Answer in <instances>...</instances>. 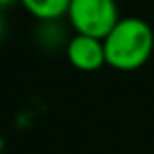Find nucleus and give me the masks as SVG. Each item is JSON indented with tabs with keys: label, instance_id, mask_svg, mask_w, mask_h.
Wrapping results in <instances>:
<instances>
[{
	"label": "nucleus",
	"instance_id": "nucleus-1",
	"mask_svg": "<svg viewBox=\"0 0 154 154\" xmlns=\"http://www.w3.org/2000/svg\"><path fill=\"white\" fill-rule=\"evenodd\" d=\"M105 64L121 72L144 66L154 51V31L140 18H121L103 39Z\"/></svg>",
	"mask_w": 154,
	"mask_h": 154
},
{
	"label": "nucleus",
	"instance_id": "nucleus-2",
	"mask_svg": "<svg viewBox=\"0 0 154 154\" xmlns=\"http://www.w3.org/2000/svg\"><path fill=\"white\" fill-rule=\"evenodd\" d=\"M66 18L76 33L105 39L119 22L115 0H70Z\"/></svg>",
	"mask_w": 154,
	"mask_h": 154
},
{
	"label": "nucleus",
	"instance_id": "nucleus-3",
	"mask_svg": "<svg viewBox=\"0 0 154 154\" xmlns=\"http://www.w3.org/2000/svg\"><path fill=\"white\" fill-rule=\"evenodd\" d=\"M66 59L74 68L82 72H94L105 64L103 39L76 33L66 43Z\"/></svg>",
	"mask_w": 154,
	"mask_h": 154
},
{
	"label": "nucleus",
	"instance_id": "nucleus-4",
	"mask_svg": "<svg viewBox=\"0 0 154 154\" xmlns=\"http://www.w3.org/2000/svg\"><path fill=\"white\" fill-rule=\"evenodd\" d=\"M20 4L33 18L41 20V22H55L66 16L70 0H20Z\"/></svg>",
	"mask_w": 154,
	"mask_h": 154
},
{
	"label": "nucleus",
	"instance_id": "nucleus-5",
	"mask_svg": "<svg viewBox=\"0 0 154 154\" xmlns=\"http://www.w3.org/2000/svg\"><path fill=\"white\" fill-rule=\"evenodd\" d=\"M20 2V0H0V10H4V8H10L12 4Z\"/></svg>",
	"mask_w": 154,
	"mask_h": 154
},
{
	"label": "nucleus",
	"instance_id": "nucleus-6",
	"mask_svg": "<svg viewBox=\"0 0 154 154\" xmlns=\"http://www.w3.org/2000/svg\"><path fill=\"white\" fill-rule=\"evenodd\" d=\"M2 35H4V20L0 16V39H2Z\"/></svg>",
	"mask_w": 154,
	"mask_h": 154
}]
</instances>
